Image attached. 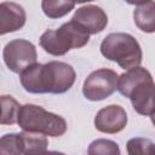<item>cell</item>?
I'll use <instances>...</instances> for the list:
<instances>
[{"mask_svg": "<svg viewBox=\"0 0 155 155\" xmlns=\"http://www.w3.org/2000/svg\"><path fill=\"white\" fill-rule=\"evenodd\" d=\"M19 80L23 88L29 93L62 94L73 87L76 73L68 63L51 61L45 64L30 65L19 74Z\"/></svg>", "mask_w": 155, "mask_h": 155, "instance_id": "obj_1", "label": "cell"}, {"mask_svg": "<svg viewBox=\"0 0 155 155\" xmlns=\"http://www.w3.org/2000/svg\"><path fill=\"white\" fill-rule=\"evenodd\" d=\"M90 33L73 19L58 29H47L40 36L39 44L51 56H63L73 48H81L90 41Z\"/></svg>", "mask_w": 155, "mask_h": 155, "instance_id": "obj_2", "label": "cell"}, {"mask_svg": "<svg viewBox=\"0 0 155 155\" xmlns=\"http://www.w3.org/2000/svg\"><path fill=\"white\" fill-rule=\"evenodd\" d=\"M101 53L122 69L140 65L143 52L134 36L127 33H110L101 42Z\"/></svg>", "mask_w": 155, "mask_h": 155, "instance_id": "obj_3", "label": "cell"}, {"mask_svg": "<svg viewBox=\"0 0 155 155\" xmlns=\"http://www.w3.org/2000/svg\"><path fill=\"white\" fill-rule=\"evenodd\" d=\"M17 124L23 131L41 133L48 137H59L67 131L64 117L30 103L21 105Z\"/></svg>", "mask_w": 155, "mask_h": 155, "instance_id": "obj_4", "label": "cell"}, {"mask_svg": "<svg viewBox=\"0 0 155 155\" xmlns=\"http://www.w3.org/2000/svg\"><path fill=\"white\" fill-rule=\"evenodd\" d=\"M117 81L119 75L116 71L107 68L97 69L85 79L82 93L88 101H103L110 97L117 90Z\"/></svg>", "mask_w": 155, "mask_h": 155, "instance_id": "obj_5", "label": "cell"}, {"mask_svg": "<svg viewBox=\"0 0 155 155\" xmlns=\"http://www.w3.org/2000/svg\"><path fill=\"white\" fill-rule=\"evenodd\" d=\"M2 58L11 71L21 74L27 68L36 63L38 53L33 42L24 39H15L5 45L2 50Z\"/></svg>", "mask_w": 155, "mask_h": 155, "instance_id": "obj_6", "label": "cell"}, {"mask_svg": "<svg viewBox=\"0 0 155 155\" xmlns=\"http://www.w3.org/2000/svg\"><path fill=\"white\" fill-rule=\"evenodd\" d=\"M94 127L102 133H119L127 125L126 110L117 104H110L99 109L94 116Z\"/></svg>", "mask_w": 155, "mask_h": 155, "instance_id": "obj_7", "label": "cell"}, {"mask_svg": "<svg viewBox=\"0 0 155 155\" xmlns=\"http://www.w3.org/2000/svg\"><path fill=\"white\" fill-rule=\"evenodd\" d=\"M85 28L91 35L103 31L108 24V16L104 10L96 5H86L78 8L71 18Z\"/></svg>", "mask_w": 155, "mask_h": 155, "instance_id": "obj_8", "label": "cell"}, {"mask_svg": "<svg viewBox=\"0 0 155 155\" xmlns=\"http://www.w3.org/2000/svg\"><path fill=\"white\" fill-rule=\"evenodd\" d=\"M25 21L27 15L23 6L13 1H4L0 4V35L22 29Z\"/></svg>", "mask_w": 155, "mask_h": 155, "instance_id": "obj_9", "label": "cell"}, {"mask_svg": "<svg viewBox=\"0 0 155 155\" xmlns=\"http://www.w3.org/2000/svg\"><path fill=\"white\" fill-rule=\"evenodd\" d=\"M136 113L143 116H150L155 113V84L154 80H147L137 86L128 96Z\"/></svg>", "mask_w": 155, "mask_h": 155, "instance_id": "obj_10", "label": "cell"}, {"mask_svg": "<svg viewBox=\"0 0 155 155\" xmlns=\"http://www.w3.org/2000/svg\"><path fill=\"white\" fill-rule=\"evenodd\" d=\"M153 76L150 74V71L140 65L127 69L125 73H122L121 75H119V81H117V91L128 98L130 93L137 87L139 86L142 82L147 81V80H151Z\"/></svg>", "mask_w": 155, "mask_h": 155, "instance_id": "obj_11", "label": "cell"}, {"mask_svg": "<svg viewBox=\"0 0 155 155\" xmlns=\"http://www.w3.org/2000/svg\"><path fill=\"white\" fill-rule=\"evenodd\" d=\"M133 21L137 28L144 33L155 31V1H149L136 6Z\"/></svg>", "mask_w": 155, "mask_h": 155, "instance_id": "obj_12", "label": "cell"}, {"mask_svg": "<svg viewBox=\"0 0 155 155\" xmlns=\"http://www.w3.org/2000/svg\"><path fill=\"white\" fill-rule=\"evenodd\" d=\"M75 4V0H41V10L46 17L57 19L68 15Z\"/></svg>", "mask_w": 155, "mask_h": 155, "instance_id": "obj_13", "label": "cell"}, {"mask_svg": "<svg viewBox=\"0 0 155 155\" xmlns=\"http://www.w3.org/2000/svg\"><path fill=\"white\" fill-rule=\"evenodd\" d=\"M23 137V154H40V153H46L47 147H48V140L47 136L41 134V133H35V132H28L23 131L21 132Z\"/></svg>", "mask_w": 155, "mask_h": 155, "instance_id": "obj_14", "label": "cell"}, {"mask_svg": "<svg viewBox=\"0 0 155 155\" xmlns=\"http://www.w3.org/2000/svg\"><path fill=\"white\" fill-rule=\"evenodd\" d=\"M21 105L12 97L7 94L1 96V125H13L18 121V113Z\"/></svg>", "mask_w": 155, "mask_h": 155, "instance_id": "obj_15", "label": "cell"}, {"mask_svg": "<svg viewBox=\"0 0 155 155\" xmlns=\"http://www.w3.org/2000/svg\"><path fill=\"white\" fill-rule=\"evenodd\" d=\"M24 144L22 133H7L0 139V154H23Z\"/></svg>", "mask_w": 155, "mask_h": 155, "instance_id": "obj_16", "label": "cell"}, {"mask_svg": "<svg viewBox=\"0 0 155 155\" xmlns=\"http://www.w3.org/2000/svg\"><path fill=\"white\" fill-rule=\"evenodd\" d=\"M87 153L90 155H119L121 151L116 142L99 138L91 142V144L87 148Z\"/></svg>", "mask_w": 155, "mask_h": 155, "instance_id": "obj_17", "label": "cell"}, {"mask_svg": "<svg viewBox=\"0 0 155 155\" xmlns=\"http://www.w3.org/2000/svg\"><path fill=\"white\" fill-rule=\"evenodd\" d=\"M127 153L130 155H153L155 154V144L148 138H131L127 142Z\"/></svg>", "mask_w": 155, "mask_h": 155, "instance_id": "obj_18", "label": "cell"}, {"mask_svg": "<svg viewBox=\"0 0 155 155\" xmlns=\"http://www.w3.org/2000/svg\"><path fill=\"white\" fill-rule=\"evenodd\" d=\"M127 4H130V5H136V6H138V5H143V4H145V2H149V1H151V0H125Z\"/></svg>", "mask_w": 155, "mask_h": 155, "instance_id": "obj_19", "label": "cell"}, {"mask_svg": "<svg viewBox=\"0 0 155 155\" xmlns=\"http://www.w3.org/2000/svg\"><path fill=\"white\" fill-rule=\"evenodd\" d=\"M150 120H151V122H153V125L155 126V113H153V114L150 115Z\"/></svg>", "mask_w": 155, "mask_h": 155, "instance_id": "obj_20", "label": "cell"}, {"mask_svg": "<svg viewBox=\"0 0 155 155\" xmlns=\"http://www.w3.org/2000/svg\"><path fill=\"white\" fill-rule=\"evenodd\" d=\"M78 4H84V2H90V1H94V0H75Z\"/></svg>", "mask_w": 155, "mask_h": 155, "instance_id": "obj_21", "label": "cell"}]
</instances>
